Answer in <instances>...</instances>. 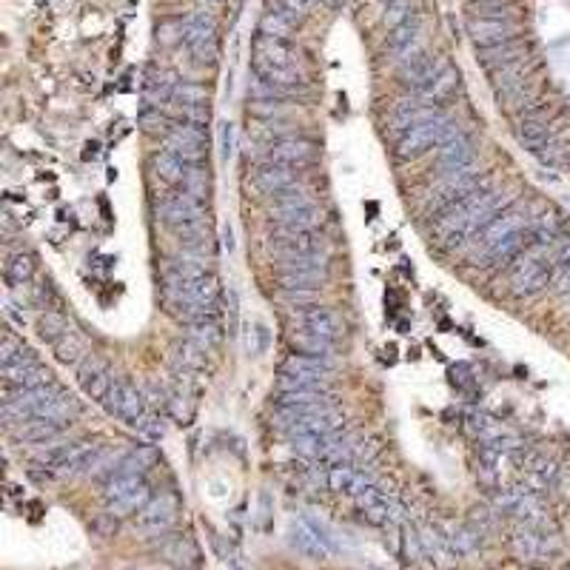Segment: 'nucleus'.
<instances>
[{"label": "nucleus", "instance_id": "nucleus-1", "mask_svg": "<svg viewBox=\"0 0 570 570\" xmlns=\"http://www.w3.org/2000/svg\"><path fill=\"white\" fill-rule=\"evenodd\" d=\"M502 209V194L496 189L488 186H479L471 197H465L462 203H457L454 209H448L437 226H433V234H437V240L442 248L454 251L462 248L471 237L488 226L494 217Z\"/></svg>", "mask_w": 570, "mask_h": 570}, {"label": "nucleus", "instance_id": "nucleus-2", "mask_svg": "<svg viewBox=\"0 0 570 570\" xmlns=\"http://www.w3.org/2000/svg\"><path fill=\"white\" fill-rule=\"evenodd\" d=\"M251 69L265 83H274L282 89H294L303 83V66H299L297 49L289 40L257 35L254 55H251Z\"/></svg>", "mask_w": 570, "mask_h": 570}, {"label": "nucleus", "instance_id": "nucleus-3", "mask_svg": "<svg viewBox=\"0 0 570 570\" xmlns=\"http://www.w3.org/2000/svg\"><path fill=\"white\" fill-rule=\"evenodd\" d=\"M553 265H557V248L553 245L533 243L530 248H525L511 272V294L528 299L545 291L553 280Z\"/></svg>", "mask_w": 570, "mask_h": 570}, {"label": "nucleus", "instance_id": "nucleus-4", "mask_svg": "<svg viewBox=\"0 0 570 570\" xmlns=\"http://www.w3.org/2000/svg\"><path fill=\"white\" fill-rule=\"evenodd\" d=\"M454 134H457L454 120L440 114L428 123H419L408 131H402L399 140H396V157L399 160H416L425 152H431V148H440L448 138H454Z\"/></svg>", "mask_w": 570, "mask_h": 570}, {"label": "nucleus", "instance_id": "nucleus-5", "mask_svg": "<svg viewBox=\"0 0 570 570\" xmlns=\"http://www.w3.org/2000/svg\"><path fill=\"white\" fill-rule=\"evenodd\" d=\"M268 254L282 260H297V257H314V254H328V243L323 234L316 231H289L277 228L268 240Z\"/></svg>", "mask_w": 570, "mask_h": 570}, {"label": "nucleus", "instance_id": "nucleus-6", "mask_svg": "<svg viewBox=\"0 0 570 570\" xmlns=\"http://www.w3.org/2000/svg\"><path fill=\"white\" fill-rule=\"evenodd\" d=\"M530 217H528V209L525 206H519V203H511L508 209H502L494 220L485 226L479 234H476V251H474V260L482 257L485 251H491L496 243L502 240H508L511 234H519V231H525L530 228Z\"/></svg>", "mask_w": 570, "mask_h": 570}, {"label": "nucleus", "instance_id": "nucleus-7", "mask_svg": "<svg viewBox=\"0 0 570 570\" xmlns=\"http://www.w3.org/2000/svg\"><path fill=\"white\" fill-rule=\"evenodd\" d=\"M183 43L191 49L200 66L217 60V23L209 12H191L183 18Z\"/></svg>", "mask_w": 570, "mask_h": 570}, {"label": "nucleus", "instance_id": "nucleus-8", "mask_svg": "<svg viewBox=\"0 0 570 570\" xmlns=\"http://www.w3.org/2000/svg\"><path fill=\"white\" fill-rule=\"evenodd\" d=\"M511 548L522 562H542V559L557 557L559 542H557V536H550L542 525L519 522V528L511 536Z\"/></svg>", "mask_w": 570, "mask_h": 570}, {"label": "nucleus", "instance_id": "nucleus-9", "mask_svg": "<svg viewBox=\"0 0 570 570\" xmlns=\"http://www.w3.org/2000/svg\"><path fill=\"white\" fill-rule=\"evenodd\" d=\"M103 405H106L109 414L120 416L123 423L131 425V428H138L143 419H146V414H148L143 394L134 388L129 379H114L109 396L103 399Z\"/></svg>", "mask_w": 570, "mask_h": 570}, {"label": "nucleus", "instance_id": "nucleus-10", "mask_svg": "<svg viewBox=\"0 0 570 570\" xmlns=\"http://www.w3.org/2000/svg\"><path fill=\"white\" fill-rule=\"evenodd\" d=\"M343 425V419L325 411V414H303V416H277L274 414V428L285 431L289 437H331Z\"/></svg>", "mask_w": 570, "mask_h": 570}, {"label": "nucleus", "instance_id": "nucleus-11", "mask_svg": "<svg viewBox=\"0 0 570 570\" xmlns=\"http://www.w3.org/2000/svg\"><path fill=\"white\" fill-rule=\"evenodd\" d=\"M465 29L479 49L511 43L519 35V23L513 18H479V14H468Z\"/></svg>", "mask_w": 570, "mask_h": 570}, {"label": "nucleus", "instance_id": "nucleus-12", "mask_svg": "<svg viewBox=\"0 0 570 570\" xmlns=\"http://www.w3.org/2000/svg\"><path fill=\"white\" fill-rule=\"evenodd\" d=\"M177 499L174 494H157L148 499V505L134 516V530L148 533V536H157L165 533L174 522H177Z\"/></svg>", "mask_w": 570, "mask_h": 570}, {"label": "nucleus", "instance_id": "nucleus-13", "mask_svg": "<svg viewBox=\"0 0 570 570\" xmlns=\"http://www.w3.org/2000/svg\"><path fill=\"white\" fill-rule=\"evenodd\" d=\"M440 69H442V60H433L423 49H416L408 58L396 60V75L408 89H414V94L425 92L433 83V77L440 75Z\"/></svg>", "mask_w": 570, "mask_h": 570}, {"label": "nucleus", "instance_id": "nucleus-14", "mask_svg": "<svg viewBox=\"0 0 570 570\" xmlns=\"http://www.w3.org/2000/svg\"><path fill=\"white\" fill-rule=\"evenodd\" d=\"M165 148L174 152L177 157H183L189 165L200 163L206 157V138L203 129L191 126V123H174L169 131H165Z\"/></svg>", "mask_w": 570, "mask_h": 570}, {"label": "nucleus", "instance_id": "nucleus-15", "mask_svg": "<svg viewBox=\"0 0 570 570\" xmlns=\"http://www.w3.org/2000/svg\"><path fill=\"white\" fill-rule=\"evenodd\" d=\"M297 325L316 334V337L328 340V343H337L343 337V331H345L337 311H331L325 306H308L303 311H297Z\"/></svg>", "mask_w": 570, "mask_h": 570}, {"label": "nucleus", "instance_id": "nucleus-16", "mask_svg": "<svg viewBox=\"0 0 570 570\" xmlns=\"http://www.w3.org/2000/svg\"><path fill=\"white\" fill-rule=\"evenodd\" d=\"M357 505L362 511V516L368 519L371 525H394L399 519V505L396 502L385 494L382 488H377V485H371V488H365L360 496H357Z\"/></svg>", "mask_w": 570, "mask_h": 570}, {"label": "nucleus", "instance_id": "nucleus-17", "mask_svg": "<svg viewBox=\"0 0 570 570\" xmlns=\"http://www.w3.org/2000/svg\"><path fill=\"white\" fill-rule=\"evenodd\" d=\"M49 374L46 368L35 360V354L26 348L23 357L12 365H4V382L9 388H40V385H49Z\"/></svg>", "mask_w": 570, "mask_h": 570}, {"label": "nucleus", "instance_id": "nucleus-18", "mask_svg": "<svg viewBox=\"0 0 570 570\" xmlns=\"http://www.w3.org/2000/svg\"><path fill=\"white\" fill-rule=\"evenodd\" d=\"M516 140L522 143L528 152H533L536 157H539L545 148L553 143L548 117H545L542 109H530V111L522 114V120H519V126H516Z\"/></svg>", "mask_w": 570, "mask_h": 570}, {"label": "nucleus", "instance_id": "nucleus-19", "mask_svg": "<svg viewBox=\"0 0 570 570\" xmlns=\"http://www.w3.org/2000/svg\"><path fill=\"white\" fill-rule=\"evenodd\" d=\"M474 143L468 134H454V138H448L440 148H437V169L440 174H448V172H457V169H465V165H474Z\"/></svg>", "mask_w": 570, "mask_h": 570}, {"label": "nucleus", "instance_id": "nucleus-20", "mask_svg": "<svg viewBox=\"0 0 570 570\" xmlns=\"http://www.w3.org/2000/svg\"><path fill=\"white\" fill-rule=\"evenodd\" d=\"M433 117H440V109L433 103H428L425 97L414 94V97H405V100H399V103H396V109L391 114V126L396 131H408V129H414L419 123L433 120Z\"/></svg>", "mask_w": 570, "mask_h": 570}, {"label": "nucleus", "instance_id": "nucleus-21", "mask_svg": "<svg viewBox=\"0 0 570 570\" xmlns=\"http://www.w3.org/2000/svg\"><path fill=\"white\" fill-rule=\"evenodd\" d=\"M251 183H254L257 191H263L265 197H272L274 191L297 183V172H294V165H285V163H277V160H265V163L257 165L254 174H251Z\"/></svg>", "mask_w": 570, "mask_h": 570}, {"label": "nucleus", "instance_id": "nucleus-22", "mask_svg": "<svg viewBox=\"0 0 570 570\" xmlns=\"http://www.w3.org/2000/svg\"><path fill=\"white\" fill-rule=\"evenodd\" d=\"M80 385H83V391H86L92 399H97V402H103L106 396H109V391H111V385H114V379H111V371H109V365L103 362V360H97V357H86L80 362Z\"/></svg>", "mask_w": 570, "mask_h": 570}, {"label": "nucleus", "instance_id": "nucleus-23", "mask_svg": "<svg viewBox=\"0 0 570 570\" xmlns=\"http://www.w3.org/2000/svg\"><path fill=\"white\" fill-rule=\"evenodd\" d=\"M325 485L334 494H345V496H360L365 488H371L374 479L365 471H357L354 465H334L325 474Z\"/></svg>", "mask_w": 570, "mask_h": 570}, {"label": "nucleus", "instance_id": "nucleus-24", "mask_svg": "<svg viewBox=\"0 0 570 570\" xmlns=\"http://www.w3.org/2000/svg\"><path fill=\"white\" fill-rule=\"evenodd\" d=\"M272 223L277 228H289V231H316V226L323 223V211L316 206L272 209Z\"/></svg>", "mask_w": 570, "mask_h": 570}, {"label": "nucleus", "instance_id": "nucleus-25", "mask_svg": "<svg viewBox=\"0 0 570 570\" xmlns=\"http://www.w3.org/2000/svg\"><path fill=\"white\" fill-rule=\"evenodd\" d=\"M268 160H277L285 165H294V169H303V165L316 160V146L311 140L303 138H282L272 146V157Z\"/></svg>", "mask_w": 570, "mask_h": 570}, {"label": "nucleus", "instance_id": "nucleus-26", "mask_svg": "<svg viewBox=\"0 0 570 570\" xmlns=\"http://www.w3.org/2000/svg\"><path fill=\"white\" fill-rule=\"evenodd\" d=\"M419 35H423V23H419V18H411V21L399 23L396 29L388 31L385 49H388L391 58L402 60V58H408L411 52H416V49H419Z\"/></svg>", "mask_w": 570, "mask_h": 570}, {"label": "nucleus", "instance_id": "nucleus-27", "mask_svg": "<svg viewBox=\"0 0 570 570\" xmlns=\"http://www.w3.org/2000/svg\"><path fill=\"white\" fill-rule=\"evenodd\" d=\"M419 542H423V550H425V557H431L437 565L448 567V565H454V550H450L448 545V536L440 525H425V528H419Z\"/></svg>", "mask_w": 570, "mask_h": 570}, {"label": "nucleus", "instance_id": "nucleus-28", "mask_svg": "<svg viewBox=\"0 0 570 570\" xmlns=\"http://www.w3.org/2000/svg\"><path fill=\"white\" fill-rule=\"evenodd\" d=\"M291 348L297 351V354H303V357H314V360H323L328 365H334V343L323 340V337H316V334L311 331H291V337H289Z\"/></svg>", "mask_w": 570, "mask_h": 570}, {"label": "nucleus", "instance_id": "nucleus-29", "mask_svg": "<svg viewBox=\"0 0 570 570\" xmlns=\"http://www.w3.org/2000/svg\"><path fill=\"white\" fill-rule=\"evenodd\" d=\"M174 89H177L174 75L157 72V69L148 72V80H146V103H148V109H163L165 103H172Z\"/></svg>", "mask_w": 570, "mask_h": 570}, {"label": "nucleus", "instance_id": "nucleus-30", "mask_svg": "<svg viewBox=\"0 0 570 570\" xmlns=\"http://www.w3.org/2000/svg\"><path fill=\"white\" fill-rule=\"evenodd\" d=\"M282 374L306 377V379H314V382H320V385H328L331 365H328V362H323V360H314V357L291 354L289 360L282 362Z\"/></svg>", "mask_w": 570, "mask_h": 570}, {"label": "nucleus", "instance_id": "nucleus-31", "mask_svg": "<svg viewBox=\"0 0 570 570\" xmlns=\"http://www.w3.org/2000/svg\"><path fill=\"white\" fill-rule=\"evenodd\" d=\"M289 542H291V548H294L297 553H303L306 559L323 562V559L328 557V548H325L320 539H316V536L311 533V528H308L306 522L291 525V530H289Z\"/></svg>", "mask_w": 570, "mask_h": 570}, {"label": "nucleus", "instance_id": "nucleus-32", "mask_svg": "<svg viewBox=\"0 0 570 570\" xmlns=\"http://www.w3.org/2000/svg\"><path fill=\"white\" fill-rule=\"evenodd\" d=\"M152 169L163 183H169V186H183V177H186V172H189V163L183 157H177L174 152H169V148H163V152L155 155Z\"/></svg>", "mask_w": 570, "mask_h": 570}, {"label": "nucleus", "instance_id": "nucleus-33", "mask_svg": "<svg viewBox=\"0 0 570 570\" xmlns=\"http://www.w3.org/2000/svg\"><path fill=\"white\" fill-rule=\"evenodd\" d=\"M525 58V46L522 43H502V46H488V49H479V63L485 66L488 72H496L502 66H508L513 60H522Z\"/></svg>", "mask_w": 570, "mask_h": 570}, {"label": "nucleus", "instance_id": "nucleus-34", "mask_svg": "<svg viewBox=\"0 0 570 570\" xmlns=\"http://www.w3.org/2000/svg\"><path fill=\"white\" fill-rule=\"evenodd\" d=\"M445 530V536H448V545H450V550H454V557L459 559V557H471V553L479 548V542H482V533L474 528V525H445L442 528Z\"/></svg>", "mask_w": 570, "mask_h": 570}, {"label": "nucleus", "instance_id": "nucleus-35", "mask_svg": "<svg viewBox=\"0 0 570 570\" xmlns=\"http://www.w3.org/2000/svg\"><path fill=\"white\" fill-rule=\"evenodd\" d=\"M457 83H459V75H457V69H454V66H450L448 60H442V69H440V75L433 77V83H431V86H428L425 92H419V97H425L428 103L440 106L442 100H448L450 94H454Z\"/></svg>", "mask_w": 570, "mask_h": 570}, {"label": "nucleus", "instance_id": "nucleus-36", "mask_svg": "<svg viewBox=\"0 0 570 570\" xmlns=\"http://www.w3.org/2000/svg\"><path fill=\"white\" fill-rule=\"evenodd\" d=\"M60 423H52V419H40V416H31L26 419L23 425L14 428V437L23 440V442H52L58 440L60 433Z\"/></svg>", "mask_w": 570, "mask_h": 570}, {"label": "nucleus", "instance_id": "nucleus-37", "mask_svg": "<svg viewBox=\"0 0 570 570\" xmlns=\"http://www.w3.org/2000/svg\"><path fill=\"white\" fill-rule=\"evenodd\" d=\"M148 499H152V491H148V485L143 482L140 488L129 491L126 496L106 502V508H109V516H117V519H120V516H138L148 505Z\"/></svg>", "mask_w": 570, "mask_h": 570}, {"label": "nucleus", "instance_id": "nucleus-38", "mask_svg": "<svg viewBox=\"0 0 570 570\" xmlns=\"http://www.w3.org/2000/svg\"><path fill=\"white\" fill-rule=\"evenodd\" d=\"M280 289H294V291H316L323 289L325 272H291V268H277Z\"/></svg>", "mask_w": 570, "mask_h": 570}, {"label": "nucleus", "instance_id": "nucleus-39", "mask_svg": "<svg viewBox=\"0 0 570 570\" xmlns=\"http://www.w3.org/2000/svg\"><path fill=\"white\" fill-rule=\"evenodd\" d=\"M559 476H562V468L553 462V459L542 457L525 474V485H528L530 491H548V488H553V485H559Z\"/></svg>", "mask_w": 570, "mask_h": 570}, {"label": "nucleus", "instance_id": "nucleus-40", "mask_svg": "<svg viewBox=\"0 0 570 570\" xmlns=\"http://www.w3.org/2000/svg\"><path fill=\"white\" fill-rule=\"evenodd\" d=\"M160 553H163V559H169L177 567H191L197 562V548L189 536H172L169 542H163Z\"/></svg>", "mask_w": 570, "mask_h": 570}, {"label": "nucleus", "instance_id": "nucleus-41", "mask_svg": "<svg viewBox=\"0 0 570 570\" xmlns=\"http://www.w3.org/2000/svg\"><path fill=\"white\" fill-rule=\"evenodd\" d=\"M189 340H194L200 348L206 351V354H211V351L223 340V331H220V323H217V316H206V320L191 323L189 325Z\"/></svg>", "mask_w": 570, "mask_h": 570}, {"label": "nucleus", "instance_id": "nucleus-42", "mask_svg": "<svg viewBox=\"0 0 570 570\" xmlns=\"http://www.w3.org/2000/svg\"><path fill=\"white\" fill-rule=\"evenodd\" d=\"M155 459H157L155 448H138L123 457V462L117 465V471L111 476H143L148 468L155 465Z\"/></svg>", "mask_w": 570, "mask_h": 570}, {"label": "nucleus", "instance_id": "nucleus-43", "mask_svg": "<svg viewBox=\"0 0 570 570\" xmlns=\"http://www.w3.org/2000/svg\"><path fill=\"white\" fill-rule=\"evenodd\" d=\"M77 414V405H75V399L69 396V394H63V391H58L52 399L46 402V405L35 414V416H40V419H52V423H60V425H66V423H72V416Z\"/></svg>", "mask_w": 570, "mask_h": 570}, {"label": "nucleus", "instance_id": "nucleus-44", "mask_svg": "<svg viewBox=\"0 0 570 570\" xmlns=\"http://www.w3.org/2000/svg\"><path fill=\"white\" fill-rule=\"evenodd\" d=\"M55 354L66 365H80L83 360L89 357V348H86V343L77 337V334L69 331V334H63V337L55 343Z\"/></svg>", "mask_w": 570, "mask_h": 570}, {"label": "nucleus", "instance_id": "nucleus-45", "mask_svg": "<svg viewBox=\"0 0 570 570\" xmlns=\"http://www.w3.org/2000/svg\"><path fill=\"white\" fill-rule=\"evenodd\" d=\"M289 206H316V203H314V194L306 186L291 183V186L272 194V209H289Z\"/></svg>", "mask_w": 570, "mask_h": 570}, {"label": "nucleus", "instance_id": "nucleus-46", "mask_svg": "<svg viewBox=\"0 0 570 570\" xmlns=\"http://www.w3.org/2000/svg\"><path fill=\"white\" fill-rule=\"evenodd\" d=\"M4 274L12 285H26L31 280V274H35V260H31L29 254H23V251H18V254H12L6 260Z\"/></svg>", "mask_w": 570, "mask_h": 570}, {"label": "nucleus", "instance_id": "nucleus-47", "mask_svg": "<svg viewBox=\"0 0 570 570\" xmlns=\"http://www.w3.org/2000/svg\"><path fill=\"white\" fill-rule=\"evenodd\" d=\"M38 334L46 343H58L63 334H69V323H66V316L58 311H43L38 316Z\"/></svg>", "mask_w": 570, "mask_h": 570}, {"label": "nucleus", "instance_id": "nucleus-48", "mask_svg": "<svg viewBox=\"0 0 570 570\" xmlns=\"http://www.w3.org/2000/svg\"><path fill=\"white\" fill-rule=\"evenodd\" d=\"M291 31H294V23L289 18H282V14L265 9V14L260 18V35L280 38V40H291Z\"/></svg>", "mask_w": 570, "mask_h": 570}, {"label": "nucleus", "instance_id": "nucleus-49", "mask_svg": "<svg viewBox=\"0 0 570 570\" xmlns=\"http://www.w3.org/2000/svg\"><path fill=\"white\" fill-rule=\"evenodd\" d=\"M183 191L191 194V197H197L200 203H203V200L209 197V172H206L200 163H191V165H189L186 177H183Z\"/></svg>", "mask_w": 570, "mask_h": 570}, {"label": "nucleus", "instance_id": "nucleus-50", "mask_svg": "<svg viewBox=\"0 0 570 570\" xmlns=\"http://www.w3.org/2000/svg\"><path fill=\"white\" fill-rule=\"evenodd\" d=\"M174 360H177V365L183 368V371H200V368L206 365V351L200 348L194 340H186L177 348Z\"/></svg>", "mask_w": 570, "mask_h": 570}, {"label": "nucleus", "instance_id": "nucleus-51", "mask_svg": "<svg viewBox=\"0 0 570 570\" xmlns=\"http://www.w3.org/2000/svg\"><path fill=\"white\" fill-rule=\"evenodd\" d=\"M174 106H206L209 103V92L197 83H177L174 89Z\"/></svg>", "mask_w": 570, "mask_h": 570}, {"label": "nucleus", "instance_id": "nucleus-52", "mask_svg": "<svg viewBox=\"0 0 570 570\" xmlns=\"http://www.w3.org/2000/svg\"><path fill=\"white\" fill-rule=\"evenodd\" d=\"M140 485H143V476H111V479H106V491H103V496H106V502L120 499V496H126L129 491L140 488Z\"/></svg>", "mask_w": 570, "mask_h": 570}, {"label": "nucleus", "instance_id": "nucleus-53", "mask_svg": "<svg viewBox=\"0 0 570 570\" xmlns=\"http://www.w3.org/2000/svg\"><path fill=\"white\" fill-rule=\"evenodd\" d=\"M411 9H414V0H391L388 9H385V26H388V29H396L399 23L411 21V18H414Z\"/></svg>", "mask_w": 570, "mask_h": 570}, {"label": "nucleus", "instance_id": "nucleus-54", "mask_svg": "<svg viewBox=\"0 0 570 570\" xmlns=\"http://www.w3.org/2000/svg\"><path fill=\"white\" fill-rule=\"evenodd\" d=\"M303 522L311 528V533L316 536V539H320V542L328 548V553H337V550H340L337 539H334V533H331V528H328L325 522H320V519H314V516H303Z\"/></svg>", "mask_w": 570, "mask_h": 570}, {"label": "nucleus", "instance_id": "nucleus-55", "mask_svg": "<svg viewBox=\"0 0 570 570\" xmlns=\"http://www.w3.org/2000/svg\"><path fill=\"white\" fill-rule=\"evenodd\" d=\"M23 343H18L12 337V334H4V340H0V362L4 365H12V362H18L23 357Z\"/></svg>", "mask_w": 570, "mask_h": 570}, {"label": "nucleus", "instance_id": "nucleus-56", "mask_svg": "<svg viewBox=\"0 0 570 570\" xmlns=\"http://www.w3.org/2000/svg\"><path fill=\"white\" fill-rule=\"evenodd\" d=\"M138 431L143 433L146 440H152V442H157V440H163V433H165V428H163V419L160 416H152V414H146V419L138 425Z\"/></svg>", "mask_w": 570, "mask_h": 570}, {"label": "nucleus", "instance_id": "nucleus-57", "mask_svg": "<svg viewBox=\"0 0 570 570\" xmlns=\"http://www.w3.org/2000/svg\"><path fill=\"white\" fill-rule=\"evenodd\" d=\"M314 291H294V289H282L280 291V299L282 303H289V306H297V308H308L314 303Z\"/></svg>", "mask_w": 570, "mask_h": 570}, {"label": "nucleus", "instance_id": "nucleus-58", "mask_svg": "<svg viewBox=\"0 0 570 570\" xmlns=\"http://www.w3.org/2000/svg\"><path fill=\"white\" fill-rule=\"evenodd\" d=\"M140 126L148 131V134H157V131H165V117L160 109H146L140 114Z\"/></svg>", "mask_w": 570, "mask_h": 570}, {"label": "nucleus", "instance_id": "nucleus-59", "mask_svg": "<svg viewBox=\"0 0 570 570\" xmlns=\"http://www.w3.org/2000/svg\"><path fill=\"white\" fill-rule=\"evenodd\" d=\"M234 152V126L231 123H223L220 126V157L228 160Z\"/></svg>", "mask_w": 570, "mask_h": 570}, {"label": "nucleus", "instance_id": "nucleus-60", "mask_svg": "<svg viewBox=\"0 0 570 570\" xmlns=\"http://www.w3.org/2000/svg\"><path fill=\"white\" fill-rule=\"evenodd\" d=\"M257 337V348H254V354H263V351L268 348V328L265 325H254V331H251Z\"/></svg>", "mask_w": 570, "mask_h": 570}, {"label": "nucleus", "instance_id": "nucleus-61", "mask_svg": "<svg viewBox=\"0 0 570 570\" xmlns=\"http://www.w3.org/2000/svg\"><path fill=\"white\" fill-rule=\"evenodd\" d=\"M226 245H228V251H234V231H231V226H226Z\"/></svg>", "mask_w": 570, "mask_h": 570}, {"label": "nucleus", "instance_id": "nucleus-62", "mask_svg": "<svg viewBox=\"0 0 570 570\" xmlns=\"http://www.w3.org/2000/svg\"><path fill=\"white\" fill-rule=\"evenodd\" d=\"M306 6H314V4H320V0H303Z\"/></svg>", "mask_w": 570, "mask_h": 570}, {"label": "nucleus", "instance_id": "nucleus-63", "mask_svg": "<svg viewBox=\"0 0 570 570\" xmlns=\"http://www.w3.org/2000/svg\"><path fill=\"white\" fill-rule=\"evenodd\" d=\"M474 4H482V0H474Z\"/></svg>", "mask_w": 570, "mask_h": 570}]
</instances>
